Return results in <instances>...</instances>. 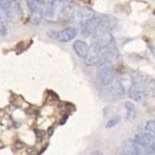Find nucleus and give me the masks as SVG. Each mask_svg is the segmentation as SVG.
I'll return each instance as SVG.
<instances>
[{"mask_svg":"<svg viewBox=\"0 0 155 155\" xmlns=\"http://www.w3.org/2000/svg\"><path fill=\"white\" fill-rule=\"evenodd\" d=\"M75 13V5L67 0H49L46 2L44 18L49 23L70 21Z\"/></svg>","mask_w":155,"mask_h":155,"instance_id":"obj_1","label":"nucleus"},{"mask_svg":"<svg viewBox=\"0 0 155 155\" xmlns=\"http://www.w3.org/2000/svg\"><path fill=\"white\" fill-rule=\"evenodd\" d=\"M1 5L5 11V21L16 22L22 18L23 12L18 0H1Z\"/></svg>","mask_w":155,"mask_h":155,"instance_id":"obj_2","label":"nucleus"},{"mask_svg":"<svg viewBox=\"0 0 155 155\" xmlns=\"http://www.w3.org/2000/svg\"><path fill=\"white\" fill-rule=\"evenodd\" d=\"M26 3H27V8L31 13L28 18L29 23L34 24V25L40 24V22L42 21V18H44L46 2L44 0H27Z\"/></svg>","mask_w":155,"mask_h":155,"instance_id":"obj_3","label":"nucleus"},{"mask_svg":"<svg viewBox=\"0 0 155 155\" xmlns=\"http://www.w3.org/2000/svg\"><path fill=\"white\" fill-rule=\"evenodd\" d=\"M100 67H99L98 71V80L100 85L104 86V87H107V86H111V84L113 83V80L115 79V76H114V68L113 65L111 62H103L100 63Z\"/></svg>","mask_w":155,"mask_h":155,"instance_id":"obj_4","label":"nucleus"},{"mask_svg":"<svg viewBox=\"0 0 155 155\" xmlns=\"http://www.w3.org/2000/svg\"><path fill=\"white\" fill-rule=\"evenodd\" d=\"M101 21H102V18L96 14V15L93 16V18H91L89 21L86 22L83 26H80V28H81L80 33H81V35L85 37L92 36L93 34H94V31H97V28H98V26L100 25Z\"/></svg>","mask_w":155,"mask_h":155,"instance_id":"obj_5","label":"nucleus"},{"mask_svg":"<svg viewBox=\"0 0 155 155\" xmlns=\"http://www.w3.org/2000/svg\"><path fill=\"white\" fill-rule=\"evenodd\" d=\"M134 140L140 145H142L147 149H152L155 152V136L151 132H140L134 136Z\"/></svg>","mask_w":155,"mask_h":155,"instance_id":"obj_6","label":"nucleus"},{"mask_svg":"<svg viewBox=\"0 0 155 155\" xmlns=\"http://www.w3.org/2000/svg\"><path fill=\"white\" fill-rule=\"evenodd\" d=\"M77 33H78V31L76 27L70 26V27H66V28L62 29V31H58L57 39L60 40L61 42H68L77 36Z\"/></svg>","mask_w":155,"mask_h":155,"instance_id":"obj_7","label":"nucleus"},{"mask_svg":"<svg viewBox=\"0 0 155 155\" xmlns=\"http://www.w3.org/2000/svg\"><path fill=\"white\" fill-rule=\"evenodd\" d=\"M129 97L134 101H141L145 97V88L141 84H134L129 89Z\"/></svg>","mask_w":155,"mask_h":155,"instance_id":"obj_8","label":"nucleus"},{"mask_svg":"<svg viewBox=\"0 0 155 155\" xmlns=\"http://www.w3.org/2000/svg\"><path fill=\"white\" fill-rule=\"evenodd\" d=\"M73 49H74V51H75V53L78 57L85 59L87 57V54H88L89 46L83 40H76L74 42V45H73Z\"/></svg>","mask_w":155,"mask_h":155,"instance_id":"obj_9","label":"nucleus"},{"mask_svg":"<svg viewBox=\"0 0 155 155\" xmlns=\"http://www.w3.org/2000/svg\"><path fill=\"white\" fill-rule=\"evenodd\" d=\"M111 85H112V92L117 98H122L125 93H126V91H125V85L123 84L122 80L118 79V78L114 79Z\"/></svg>","mask_w":155,"mask_h":155,"instance_id":"obj_10","label":"nucleus"},{"mask_svg":"<svg viewBox=\"0 0 155 155\" xmlns=\"http://www.w3.org/2000/svg\"><path fill=\"white\" fill-rule=\"evenodd\" d=\"M96 15V13L93 12L92 10H90V9H81V10L78 11V20H79V24L80 26H83L84 24L86 23L87 21H89L91 18H93V16Z\"/></svg>","mask_w":155,"mask_h":155,"instance_id":"obj_11","label":"nucleus"},{"mask_svg":"<svg viewBox=\"0 0 155 155\" xmlns=\"http://www.w3.org/2000/svg\"><path fill=\"white\" fill-rule=\"evenodd\" d=\"M125 109H126V115L128 120H134L137 117V109L132 102L127 101L125 103Z\"/></svg>","mask_w":155,"mask_h":155,"instance_id":"obj_12","label":"nucleus"},{"mask_svg":"<svg viewBox=\"0 0 155 155\" xmlns=\"http://www.w3.org/2000/svg\"><path fill=\"white\" fill-rule=\"evenodd\" d=\"M120 122H122V117L119 116V115H114L113 117H111V118L107 120L105 127L106 128H113V127L120 124Z\"/></svg>","mask_w":155,"mask_h":155,"instance_id":"obj_13","label":"nucleus"},{"mask_svg":"<svg viewBox=\"0 0 155 155\" xmlns=\"http://www.w3.org/2000/svg\"><path fill=\"white\" fill-rule=\"evenodd\" d=\"M145 131L151 132L155 136V120H149L144 126Z\"/></svg>","mask_w":155,"mask_h":155,"instance_id":"obj_14","label":"nucleus"},{"mask_svg":"<svg viewBox=\"0 0 155 155\" xmlns=\"http://www.w3.org/2000/svg\"><path fill=\"white\" fill-rule=\"evenodd\" d=\"M2 21H5V12H3L2 5H1V0H0V23Z\"/></svg>","mask_w":155,"mask_h":155,"instance_id":"obj_15","label":"nucleus"},{"mask_svg":"<svg viewBox=\"0 0 155 155\" xmlns=\"http://www.w3.org/2000/svg\"><path fill=\"white\" fill-rule=\"evenodd\" d=\"M48 35H49V37H51L52 39L58 38V31H50L49 33H48Z\"/></svg>","mask_w":155,"mask_h":155,"instance_id":"obj_16","label":"nucleus"},{"mask_svg":"<svg viewBox=\"0 0 155 155\" xmlns=\"http://www.w3.org/2000/svg\"><path fill=\"white\" fill-rule=\"evenodd\" d=\"M7 28H5V26L2 25V26H0V35H2V36H5L7 35Z\"/></svg>","mask_w":155,"mask_h":155,"instance_id":"obj_17","label":"nucleus"},{"mask_svg":"<svg viewBox=\"0 0 155 155\" xmlns=\"http://www.w3.org/2000/svg\"><path fill=\"white\" fill-rule=\"evenodd\" d=\"M90 155H103V153L101 152L100 150H94L90 153Z\"/></svg>","mask_w":155,"mask_h":155,"instance_id":"obj_18","label":"nucleus"},{"mask_svg":"<svg viewBox=\"0 0 155 155\" xmlns=\"http://www.w3.org/2000/svg\"><path fill=\"white\" fill-rule=\"evenodd\" d=\"M144 155H155V152L153 150H150V149H147V150L145 151Z\"/></svg>","mask_w":155,"mask_h":155,"instance_id":"obj_19","label":"nucleus"},{"mask_svg":"<svg viewBox=\"0 0 155 155\" xmlns=\"http://www.w3.org/2000/svg\"><path fill=\"white\" fill-rule=\"evenodd\" d=\"M80 1H83V2H85V3H87V5H88V3H90L91 0H80Z\"/></svg>","mask_w":155,"mask_h":155,"instance_id":"obj_20","label":"nucleus"}]
</instances>
